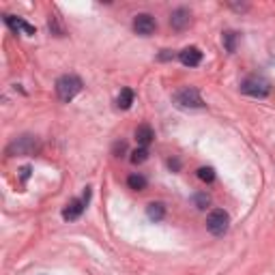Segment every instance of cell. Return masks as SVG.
<instances>
[{
    "label": "cell",
    "mask_w": 275,
    "mask_h": 275,
    "mask_svg": "<svg viewBox=\"0 0 275 275\" xmlns=\"http://www.w3.org/2000/svg\"><path fill=\"white\" fill-rule=\"evenodd\" d=\"M28 174H30V168H28V166H24V168H22V178H24V181L28 178Z\"/></svg>",
    "instance_id": "44dd1931"
},
{
    "label": "cell",
    "mask_w": 275,
    "mask_h": 275,
    "mask_svg": "<svg viewBox=\"0 0 275 275\" xmlns=\"http://www.w3.org/2000/svg\"><path fill=\"white\" fill-rule=\"evenodd\" d=\"M228 224H230L228 213H226L224 209H215L207 217V230L215 236H222V234H226V230H228Z\"/></svg>",
    "instance_id": "277c9868"
},
{
    "label": "cell",
    "mask_w": 275,
    "mask_h": 275,
    "mask_svg": "<svg viewBox=\"0 0 275 275\" xmlns=\"http://www.w3.org/2000/svg\"><path fill=\"white\" fill-rule=\"evenodd\" d=\"M127 149V144L125 142H116V146H114V153H123Z\"/></svg>",
    "instance_id": "d6986e66"
},
{
    "label": "cell",
    "mask_w": 275,
    "mask_h": 275,
    "mask_svg": "<svg viewBox=\"0 0 275 275\" xmlns=\"http://www.w3.org/2000/svg\"><path fill=\"white\" fill-rule=\"evenodd\" d=\"M172 99H174V103H176L178 107H189V110H198V107H205V101H202L198 88H194V86H185V88H181V90H176Z\"/></svg>",
    "instance_id": "7a4b0ae2"
},
{
    "label": "cell",
    "mask_w": 275,
    "mask_h": 275,
    "mask_svg": "<svg viewBox=\"0 0 275 275\" xmlns=\"http://www.w3.org/2000/svg\"><path fill=\"white\" fill-rule=\"evenodd\" d=\"M146 159H149V151L144 146H140L131 153V163H144Z\"/></svg>",
    "instance_id": "9a60e30c"
},
{
    "label": "cell",
    "mask_w": 275,
    "mask_h": 275,
    "mask_svg": "<svg viewBox=\"0 0 275 275\" xmlns=\"http://www.w3.org/2000/svg\"><path fill=\"white\" fill-rule=\"evenodd\" d=\"M178 61H181L185 67H198L202 61V52L198 47H185V50L178 52Z\"/></svg>",
    "instance_id": "ba28073f"
},
{
    "label": "cell",
    "mask_w": 275,
    "mask_h": 275,
    "mask_svg": "<svg viewBox=\"0 0 275 275\" xmlns=\"http://www.w3.org/2000/svg\"><path fill=\"white\" fill-rule=\"evenodd\" d=\"M88 198H90V189L86 187L84 198H82V200H71L69 205L63 209V217H65V219H69V222H71V219H78L80 215L84 213V207L88 205Z\"/></svg>",
    "instance_id": "8992f818"
},
{
    "label": "cell",
    "mask_w": 275,
    "mask_h": 275,
    "mask_svg": "<svg viewBox=\"0 0 275 275\" xmlns=\"http://www.w3.org/2000/svg\"><path fill=\"white\" fill-rule=\"evenodd\" d=\"M241 93L247 95V97H256V99H262L267 97L271 93V84L265 80V78H258V76H252L241 82Z\"/></svg>",
    "instance_id": "3957f363"
},
{
    "label": "cell",
    "mask_w": 275,
    "mask_h": 275,
    "mask_svg": "<svg viewBox=\"0 0 275 275\" xmlns=\"http://www.w3.org/2000/svg\"><path fill=\"white\" fill-rule=\"evenodd\" d=\"M153 138H155V134H153V129H151V125H140L138 129H136V140H138V144L140 146H149L151 142H153Z\"/></svg>",
    "instance_id": "8fae6325"
},
{
    "label": "cell",
    "mask_w": 275,
    "mask_h": 275,
    "mask_svg": "<svg viewBox=\"0 0 275 275\" xmlns=\"http://www.w3.org/2000/svg\"><path fill=\"white\" fill-rule=\"evenodd\" d=\"M37 149H39V140L37 138L34 136H22L7 149V153L9 155H34Z\"/></svg>",
    "instance_id": "5b68a950"
},
{
    "label": "cell",
    "mask_w": 275,
    "mask_h": 275,
    "mask_svg": "<svg viewBox=\"0 0 275 275\" xmlns=\"http://www.w3.org/2000/svg\"><path fill=\"white\" fill-rule=\"evenodd\" d=\"M224 45L228 52H234L236 50V32H232V30L224 32Z\"/></svg>",
    "instance_id": "2e32d148"
},
{
    "label": "cell",
    "mask_w": 275,
    "mask_h": 275,
    "mask_svg": "<svg viewBox=\"0 0 275 275\" xmlns=\"http://www.w3.org/2000/svg\"><path fill=\"white\" fill-rule=\"evenodd\" d=\"M82 90V80L78 76H63L56 82V95L61 101H71Z\"/></svg>",
    "instance_id": "6da1fadb"
},
{
    "label": "cell",
    "mask_w": 275,
    "mask_h": 275,
    "mask_svg": "<svg viewBox=\"0 0 275 275\" xmlns=\"http://www.w3.org/2000/svg\"><path fill=\"white\" fill-rule=\"evenodd\" d=\"M189 11L187 9H176V11H172V17H170V24H172V28H176V30H183L187 24H189Z\"/></svg>",
    "instance_id": "30bf717a"
},
{
    "label": "cell",
    "mask_w": 275,
    "mask_h": 275,
    "mask_svg": "<svg viewBox=\"0 0 275 275\" xmlns=\"http://www.w3.org/2000/svg\"><path fill=\"white\" fill-rule=\"evenodd\" d=\"M198 178L205 183H211L215 178V170L213 168H198Z\"/></svg>",
    "instance_id": "e0dca14e"
},
{
    "label": "cell",
    "mask_w": 275,
    "mask_h": 275,
    "mask_svg": "<svg viewBox=\"0 0 275 275\" xmlns=\"http://www.w3.org/2000/svg\"><path fill=\"white\" fill-rule=\"evenodd\" d=\"M194 202H196V207H198V209H207V207H209V202H211V198H209L207 194H198V196L194 198Z\"/></svg>",
    "instance_id": "ac0fdd59"
},
{
    "label": "cell",
    "mask_w": 275,
    "mask_h": 275,
    "mask_svg": "<svg viewBox=\"0 0 275 275\" xmlns=\"http://www.w3.org/2000/svg\"><path fill=\"white\" fill-rule=\"evenodd\" d=\"M127 185H129V189H134V191H142L146 187V178L142 174H131L127 178Z\"/></svg>",
    "instance_id": "5bb4252c"
},
{
    "label": "cell",
    "mask_w": 275,
    "mask_h": 275,
    "mask_svg": "<svg viewBox=\"0 0 275 275\" xmlns=\"http://www.w3.org/2000/svg\"><path fill=\"white\" fill-rule=\"evenodd\" d=\"M146 215L153 222H161L166 217V207L161 205V202H151V205L146 207Z\"/></svg>",
    "instance_id": "7c38bea8"
},
{
    "label": "cell",
    "mask_w": 275,
    "mask_h": 275,
    "mask_svg": "<svg viewBox=\"0 0 275 275\" xmlns=\"http://www.w3.org/2000/svg\"><path fill=\"white\" fill-rule=\"evenodd\" d=\"M155 28H157V22H155L153 15H149V13L136 15V20H134V30H136L138 34H142V37H149V34L155 32Z\"/></svg>",
    "instance_id": "52a82bcc"
},
{
    "label": "cell",
    "mask_w": 275,
    "mask_h": 275,
    "mask_svg": "<svg viewBox=\"0 0 275 275\" xmlns=\"http://www.w3.org/2000/svg\"><path fill=\"white\" fill-rule=\"evenodd\" d=\"M134 97H136L134 90H131V88H123L121 95H118V99H116V105L121 107V110H129L131 103H134Z\"/></svg>",
    "instance_id": "4fadbf2b"
},
{
    "label": "cell",
    "mask_w": 275,
    "mask_h": 275,
    "mask_svg": "<svg viewBox=\"0 0 275 275\" xmlns=\"http://www.w3.org/2000/svg\"><path fill=\"white\" fill-rule=\"evenodd\" d=\"M5 22H7V26L13 30V32H17V30H22V32H26V34H34L37 30H34V26H30L28 22H24L22 17H15V15H5Z\"/></svg>",
    "instance_id": "9c48e42d"
},
{
    "label": "cell",
    "mask_w": 275,
    "mask_h": 275,
    "mask_svg": "<svg viewBox=\"0 0 275 275\" xmlns=\"http://www.w3.org/2000/svg\"><path fill=\"white\" fill-rule=\"evenodd\" d=\"M168 166H170V168H174V170L181 168V163H178V159H170V161H168Z\"/></svg>",
    "instance_id": "ffe728a7"
}]
</instances>
